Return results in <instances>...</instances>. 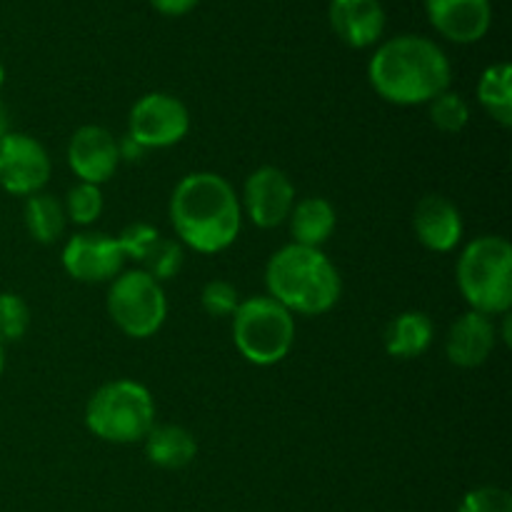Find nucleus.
Returning a JSON list of instances; mask_svg holds the SVG:
<instances>
[{"label":"nucleus","mask_w":512,"mask_h":512,"mask_svg":"<svg viewBox=\"0 0 512 512\" xmlns=\"http://www.w3.org/2000/svg\"><path fill=\"white\" fill-rule=\"evenodd\" d=\"M48 150L28 133L8 130L0 140V188L18 198L40 193L50 180Z\"/></svg>","instance_id":"nucleus-9"},{"label":"nucleus","mask_w":512,"mask_h":512,"mask_svg":"<svg viewBox=\"0 0 512 512\" xmlns=\"http://www.w3.org/2000/svg\"><path fill=\"white\" fill-rule=\"evenodd\" d=\"M233 343L250 365L270 368L283 363L295 343L293 313L270 295L240 300L233 313Z\"/></svg>","instance_id":"nucleus-6"},{"label":"nucleus","mask_w":512,"mask_h":512,"mask_svg":"<svg viewBox=\"0 0 512 512\" xmlns=\"http://www.w3.org/2000/svg\"><path fill=\"white\" fill-rule=\"evenodd\" d=\"M60 263L78 283H105L123 273L125 258L113 235L78 233L65 243Z\"/></svg>","instance_id":"nucleus-11"},{"label":"nucleus","mask_w":512,"mask_h":512,"mask_svg":"<svg viewBox=\"0 0 512 512\" xmlns=\"http://www.w3.org/2000/svg\"><path fill=\"white\" fill-rule=\"evenodd\" d=\"M3 370H5V348L3 343H0V375H3Z\"/></svg>","instance_id":"nucleus-33"},{"label":"nucleus","mask_w":512,"mask_h":512,"mask_svg":"<svg viewBox=\"0 0 512 512\" xmlns=\"http://www.w3.org/2000/svg\"><path fill=\"white\" fill-rule=\"evenodd\" d=\"M200 305L210 318H233L240 305V295L228 280H210L200 293Z\"/></svg>","instance_id":"nucleus-27"},{"label":"nucleus","mask_w":512,"mask_h":512,"mask_svg":"<svg viewBox=\"0 0 512 512\" xmlns=\"http://www.w3.org/2000/svg\"><path fill=\"white\" fill-rule=\"evenodd\" d=\"M478 103L503 128L512 125V68L495 63L483 70L478 80Z\"/></svg>","instance_id":"nucleus-20"},{"label":"nucleus","mask_w":512,"mask_h":512,"mask_svg":"<svg viewBox=\"0 0 512 512\" xmlns=\"http://www.w3.org/2000/svg\"><path fill=\"white\" fill-rule=\"evenodd\" d=\"M455 280L470 310L488 318L512 308V245L503 235H480L465 245Z\"/></svg>","instance_id":"nucleus-4"},{"label":"nucleus","mask_w":512,"mask_h":512,"mask_svg":"<svg viewBox=\"0 0 512 512\" xmlns=\"http://www.w3.org/2000/svg\"><path fill=\"white\" fill-rule=\"evenodd\" d=\"M108 315L128 338H153L168 318V298L145 270H123L108 288Z\"/></svg>","instance_id":"nucleus-7"},{"label":"nucleus","mask_w":512,"mask_h":512,"mask_svg":"<svg viewBox=\"0 0 512 512\" xmlns=\"http://www.w3.org/2000/svg\"><path fill=\"white\" fill-rule=\"evenodd\" d=\"M500 318H503V330H500V333H498V338L503 340L505 345H510L512 343V338H510V313L500 315Z\"/></svg>","instance_id":"nucleus-31"},{"label":"nucleus","mask_w":512,"mask_h":512,"mask_svg":"<svg viewBox=\"0 0 512 512\" xmlns=\"http://www.w3.org/2000/svg\"><path fill=\"white\" fill-rule=\"evenodd\" d=\"M415 238L430 253H453L463 240V215L453 200L443 195H425L413 210Z\"/></svg>","instance_id":"nucleus-14"},{"label":"nucleus","mask_w":512,"mask_h":512,"mask_svg":"<svg viewBox=\"0 0 512 512\" xmlns=\"http://www.w3.org/2000/svg\"><path fill=\"white\" fill-rule=\"evenodd\" d=\"M183 260H185V253H183V245H180L178 240L160 238L158 243H155V248L145 255V260L140 263L143 265L140 270H145L150 278L158 280V283L163 285L165 280H173L175 275L180 273Z\"/></svg>","instance_id":"nucleus-23"},{"label":"nucleus","mask_w":512,"mask_h":512,"mask_svg":"<svg viewBox=\"0 0 512 512\" xmlns=\"http://www.w3.org/2000/svg\"><path fill=\"white\" fill-rule=\"evenodd\" d=\"M118 153H120V160L138 163V160L145 158V153H148V150H145L138 140L130 138V135H123V138L118 140Z\"/></svg>","instance_id":"nucleus-30"},{"label":"nucleus","mask_w":512,"mask_h":512,"mask_svg":"<svg viewBox=\"0 0 512 512\" xmlns=\"http://www.w3.org/2000/svg\"><path fill=\"white\" fill-rule=\"evenodd\" d=\"M5 135H8V110L0 103V140H3Z\"/></svg>","instance_id":"nucleus-32"},{"label":"nucleus","mask_w":512,"mask_h":512,"mask_svg":"<svg viewBox=\"0 0 512 512\" xmlns=\"http://www.w3.org/2000/svg\"><path fill=\"white\" fill-rule=\"evenodd\" d=\"M453 68L438 43L423 35H395L378 45L368 63L375 93L393 105H428L450 88Z\"/></svg>","instance_id":"nucleus-2"},{"label":"nucleus","mask_w":512,"mask_h":512,"mask_svg":"<svg viewBox=\"0 0 512 512\" xmlns=\"http://www.w3.org/2000/svg\"><path fill=\"white\" fill-rule=\"evenodd\" d=\"M190 110L170 93H145L128 115V135L145 150L173 148L188 135Z\"/></svg>","instance_id":"nucleus-8"},{"label":"nucleus","mask_w":512,"mask_h":512,"mask_svg":"<svg viewBox=\"0 0 512 512\" xmlns=\"http://www.w3.org/2000/svg\"><path fill=\"white\" fill-rule=\"evenodd\" d=\"M328 20L333 33L355 50L378 45L388 23L380 0H330Z\"/></svg>","instance_id":"nucleus-15"},{"label":"nucleus","mask_w":512,"mask_h":512,"mask_svg":"<svg viewBox=\"0 0 512 512\" xmlns=\"http://www.w3.org/2000/svg\"><path fill=\"white\" fill-rule=\"evenodd\" d=\"M265 288L273 300L298 315H325L338 305L343 280L333 260L318 248L283 245L265 265Z\"/></svg>","instance_id":"nucleus-3"},{"label":"nucleus","mask_w":512,"mask_h":512,"mask_svg":"<svg viewBox=\"0 0 512 512\" xmlns=\"http://www.w3.org/2000/svg\"><path fill=\"white\" fill-rule=\"evenodd\" d=\"M458 512H512V495L505 488L483 485L463 495Z\"/></svg>","instance_id":"nucleus-28"},{"label":"nucleus","mask_w":512,"mask_h":512,"mask_svg":"<svg viewBox=\"0 0 512 512\" xmlns=\"http://www.w3.org/2000/svg\"><path fill=\"white\" fill-rule=\"evenodd\" d=\"M428 115L430 123L440 130V133H460V130L468 128L470 123V105L468 100L463 98L455 90H445L438 98H433L428 103Z\"/></svg>","instance_id":"nucleus-22"},{"label":"nucleus","mask_w":512,"mask_h":512,"mask_svg":"<svg viewBox=\"0 0 512 512\" xmlns=\"http://www.w3.org/2000/svg\"><path fill=\"white\" fill-rule=\"evenodd\" d=\"M170 223L180 245H188L200 255H215L238 240L243 208L235 188L223 175L198 170L180 178L173 188Z\"/></svg>","instance_id":"nucleus-1"},{"label":"nucleus","mask_w":512,"mask_h":512,"mask_svg":"<svg viewBox=\"0 0 512 512\" xmlns=\"http://www.w3.org/2000/svg\"><path fill=\"white\" fill-rule=\"evenodd\" d=\"M23 220L30 238L43 245L55 243L63 235L65 223H68L63 203L48 193H35L30 198H25Z\"/></svg>","instance_id":"nucleus-21"},{"label":"nucleus","mask_w":512,"mask_h":512,"mask_svg":"<svg viewBox=\"0 0 512 512\" xmlns=\"http://www.w3.org/2000/svg\"><path fill=\"white\" fill-rule=\"evenodd\" d=\"M288 223L295 245L320 250L328 243L330 235L335 233L338 215H335V208L330 200L320 198V195H310V198L295 200Z\"/></svg>","instance_id":"nucleus-18"},{"label":"nucleus","mask_w":512,"mask_h":512,"mask_svg":"<svg viewBox=\"0 0 512 512\" xmlns=\"http://www.w3.org/2000/svg\"><path fill=\"white\" fill-rule=\"evenodd\" d=\"M425 15L445 40L473 45L483 40L493 25V3L490 0H425Z\"/></svg>","instance_id":"nucleus-13"},{"label":"nucleus","mask_w":512,"mask_h":512,"mask_svg":"<svg viewBox=\"0 0 512 512\" xmlns=\"http://www.w3.org/2000/svg\"><path fill=\"white\" fill-rule=\"evenodd\" d=\"M65 218L75 225H93L103 213V193L98 185L78 183L65 195Z\"/></svg>","instance_id":"nucleus-24"},{"label":"nucleus","mask_w":512,"mask_h":512,"mask_svg":"<svg viewBox=\"0 0 512 512\" xmlns=\"http://www.w3.org/2000/svg\"><path fill=\"white\" fill-rule=\"evenodd\" d=\"M3 83H5V68L3 63H0V88H3Z\"/></svg>","instance_id":"nucleus-34"},{"label":"nucleus","mask_w":512,"mask_h":512,"mask_svg":"<svg viewBox=\"0 0 512 512\" xmlns=\"http://www.w3.org/2000/svg\"><path fill=\"white\" fill-rule=\"evenodd\" d=\"M200 0H150L155 10L160 15H168V18H180V15H188L190 10L198 8Z\"/></svg>","instance_id":"nucleus-29"},{"label":"nucleus","mask_w":512,"mask_h":512,"mask_svg":"<svg viewBox=\"0 0 512 512\" xmlns=\"http://www.w3.org/2000/svg\"><path fill=\"white\" fill-rule=\"evenodd\" d=\"M153 425V393L135 380H110L100 385L85 405V428L103 443H140Z\"/></svg>","instance_id":"nucleus-5"},{"label":"nucleus","mask_w":512,"mask_h":512,"mask_svg":"<svg viewBox=\"0 0 512 512\" xmlns=\"http://www.w3.org/2000/svg\"><path fill=\"white\" fill-rule=\"evenodd\" d=\"M495 345H498V328L493 318L468 310L450 325L445 355L458 368H478L493 355Z\"/></svg>","instance_id":"nucleus-16"},{"label":"nucleus","mask_w":512,"mask_h":512,"mask_svg":"<svg viewBox=\"0 0 512 512\" xmlns=\"http://www.w3.org/2000/svg\"><path fill=\"white\" fill-rule=\"evenodd\" d=\"M30 330V308L20 295L0 293V343H18Z\"/></svg>","instance_id":"nucleus-25"},{"label":"nucleus","mask_w":512,"mask_h":512,"mask_svg":"<svg viewBox=\"0 0 512 512\" xmlns=\"http://www.w3.org/2000/svg\"><path fill=\"white\" fill-rule=\"evenodd\" d=\"M435 338V325L428 313L420 310H405L395 315L388 323L383 335L385 353L398 360H415L430 348Z\"/></svg>","instance_id":"nucleus-17"},{"label":"nucleus","mask_w":512,"mask_h":512,"mask_svg":"<svg viewBox=\"0 0 512 512\" xmlns=\"http://www.w3.org/2000/svg\"><path fill=\"white\" fill-rule=\"evenodd\" d=\"M163 238L160 230L150 223H130L120 230L118 240L120 253L125 260H135V263H143L145 255L155 248V243Z\"/></svg>","instance_id":"nucleus-26"},{"label":"nucleus","mask_w":512,"mask_h":512,"mask_svg":"<svg viewBox=\"0 0 512 512\" xmlns=\"http://www.w3.org/2000/svg\"><path fill=\"white\" fill-rule=\"evenodd\" d=\"M68 165L80 183L100 188L120 165L118 138L103 125H83L68 143Z\"/></svg>","instance_id":"nucleus-12"},{"label":"nucleus","mask_w":512,"mask_h":512,"mask_svg":"<svg viewBox=\"0 0 512 512\" xmlns=\"http://www.w3.org/2000/svg\"><path fill=\"white\" fill-rule=\"evenodd\" d=\"M143 443L150 463L163 470L185 468L198 455V443L183 425H153Z\"/></svg>","instance_id":"nucleus-19"},{"label":"nucleus","mask_w":512,"mask_h":512,"mask_svg":"<svg viewBox=\"0 0 512 512\" xmlns=\"http://www.w3.org/2000/svg\"><path fill=\"white\" fill-rule=\"evenodd\" d=\"M295 205V185L285 170L263 165L245 178L240 208L245 210L255 228L273 230L288 223Z\"/></svg>","instance_id":"nucleus-10"}]
</instances>
